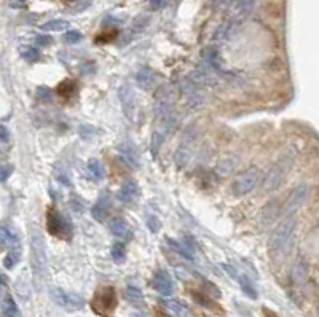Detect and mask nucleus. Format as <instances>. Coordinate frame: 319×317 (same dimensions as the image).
<instances>
[{
  "label": "nucleus",
  "instance_id": "423d86ee",
  "mask_svg": "<svg viewBox=\"0 0 319 317\" xmlns=\"http://www.w3.org/2000/svg\"><path fill=\"white\" fill-rule=\"evenodd\" d=\"M46 227H48V233L59 237V239H70L72 233H74L70 220L56 209L48 211Z\"/></svg>",
  "mask_w": 319,
  "mask_h": 317
},
{
  "label": "nucleus",
  "instance_id": "a878e982",
  "mask_svg": "<svg viewBox=\"0 0 319 317\" xmlns=\"http://www.w3.org/2000/svg\"><path fill=\"white\" fill-rule=\"evenodd\" d=\"M112 258L115 263L122 265L126 261V249H125V244L123 242H115L112 246Z\"/></svg>",
  "mask_w": 319,
  "mask_h": 317
},
{
  "label": "nucleus",
  "instance_id": "6e6552de",
  "mask_svg": "<svg viewBox=\"0 0 319 317\" xmlns=\"http://www.w3.org/2000/svg\"><path fill=\"white\" fill-rule=\"evenodd\" d=\"M308 194H310V187L306 185V184H302V185L296 187L292 190V193L289 194V198L286 201V204L282 206V211L281 212H284L286 217L296 215L297 211L306 203V199H308Z\"/></svg>",
  "mask_w": 319,
  "mask_h": 317
},
{
  "label": "nucleus",
  "instance_id": "bb28decb",
  "mask_svg": "<svg viewBox=\"0 0 319 317\" xmlns=\"http://www.w3.org/2000/svg\"><path fill=\"white\" fill-rule=\"evenodd\" d=\"M88 169H89V172H91V175L96 179V180H102L104 179V166H102V163L99 160H89L88 161Z\"/></svg>",
  "mask_w": 319,
  "mask_h": 317
},
{
  "label": "nucleus",
  "instance_id": "37998d69",
  "mask_svg": "<svg viewBox=\"0 0 319 317\" xmlns=\"http://www.w3.org/2000/svg\"><path fill=\"white\" fill-rule=\"evenodd\" d=\"M156 317H170V316H166L165 313H161V311H158V313H156Z\"/></svg>",
  "mask_w": 319,
  "mask_h": 317
},
{
  "label": "nucleus",
  "instance_id": "5701e85b",
  "mask_svg": "<svg viewBox=\"0 0 319 317\" xmlns=\"http://www.w3.org/2000/svg\"><path fill=\"white\" fill-rule=\"evenodd\" d=\"M20 257H21V251H20V246L16 247H11L8 254L5 255L3 258V266L7 268V270H11V268H15L18 265V261H20Z\"/></svg>",
  "mask_w": 319,
  "mask_h": 317
},
{
  "label": "nucleus",
  "instance_id": "a19ab883",
  "mask_svg": "<svg viewBox=\"0 0 319 317\" xmlns=\"http://www.w3.org/2000/svg\"><path fill=\"white\" fill-rule=\"evenodd\" d=\"M165 0H150V3H152V7H155V8H158V7H161V3H163Z\"/></svg>",
  "mask_w": 319,
  "mask_h": 317
},
{
  "label": "nucleus",
  "instance_id": "ddd939ff",
  "mask_svg": "<svg viewBox=\"0 0 319 317\" xmlns=\"http://www.w3.org/2000/svg\"><path fill=\"white\" fill-rule=\"evenodd\" d=\"M238 164H239V158L236 155H227L224 158H220L217 164H215V172L227 177V175H232L236 170Z\"/></svg>",
  "mask_w": 319,
  "mask_h": 317
},
{
  "label": "nucleus",
  "instance_id": "ea45409f",
  "mask_svg": "<svg viewBox=\"0 0 319 317\" xmlns=\"http://www.w3.org/2000/svg\"><path fill=\"white\" fill-rule=\"evenodd\" d=\"M10 139V131L7 129V126L0 125V142H8Z\"/></svg>",
  "mask_w": 319,
  "mask_h": 317
},
{
  "label": "nucleus",
  "instance_id": "c03bdc74",
  "mask_svg": "<svg viewBox=\"0 0 319 317\" xmlns=\"http://www.w3.org/2000/svg\"><path fill=\"white\" fill-rule=\"evenodd\" d=\"M0 317H13V316H8V314H3L2 313V316H0Z\"/></svg>",
  "mask_w": 319,
  "mask_h": 317
},
{
  "label": "nucleus",
  "instance_id": "7ed1b4c3",
  "mask_svg": "<svg viewBox=\"0 0 319 317\" xmlns=\"http://www.w3.org/2000/svg\"><path fill=\"white\" fill-rule=\"evenodd\" d=\"M297 218L296 215H289L282 220L276 230L272 233V237L268 241V249L273 255H282L292 241V234L296 231Z\"/></svg>",
  "mask_w": 319,
  "mask_h": 317
},
{
  "label": "nucleus",
  "instance_id": "a211bd4d",
  "mask_svg": "<svg viewBox=\"0 0 319 317\" xmlns=\"http://www.w3.org/2000/svg\"><path fill=\"white\" fill-rule=\"evenodd\" d=\"M306 274H308V271H306L305 261L298 258L296 263H294L292 270H291V280H292V284L296 285V287H302V285L305 284V280H306Z\"/></svg>",
  "mask_w": 319,
  "mask_h": 317
},
{
  "label": "nucleus",
  "instance_id": "f257e3e1",
  "mask_svg": "<svg viewBox=\"0 0 319 317\" xmlns=\"http://www.w3.org/2000/svg\"><path fill=\"white\" fill-rule=\"evenodd\" d=\"M294 160H296V150H294L292 147H289L284 153L278 158V161H276L273 166L270 168L267 172H265L263 180H262L263 193H270V191L278 190V188L281 187V184H282V180L286 179L289 169L292 168Z\"/></svg>",
  "mask_w": 319,
  "mask_h": 317
},
{
  "label": "nucleus",
  "instance_id": "c9c22d12",
  "mask_svg": "<svg viewBox=\"0 0 319 317\" xmlns=\"http://www.w3.org/2000/svg\"><path fill=\"white\" fill-rule=\"evenodd\" d=\"M147 223H149V228H150V231H152V233H158V231H160V220H158V218L149 217Z\"/></svg>",
  "mask_w": 319,
  "mask_h": 317
},
{
  "label": "nucleus",
  "instance_id": "f03ea898",
  "mask_svg": "<svg viewBox=\"0 0 319 317\" xmlns=\"http://www.w3.org/2000/svg\"><path fill=\"white\" fill-rule=\"evenodd\" d=\"M29 242H31V266L34 273L35 284H40L46 276V252H45V241L42 237L40 231L32 228L29 233Z\"/></svg>",
  "mask_w": 319,
  "mask_h": 317
},
{
  "label": "nucleus",
  "instance_id": "72a5a7b5",
  "mask_svg": "<svg viewBox=\"0 0 319 317\" xmlns=\"http://www.w3.org/2000/svg\"><path fill=\"white\" fill-rule=\"evenodd\" d=\"M11 174H13V168L8 164H0V182H5Z\"/></svg>",
  "mask_w": 319,
  "mask_h": 317
},
{
  "label": "nucleus",
  "instance_id": "0eeeda50",
  "mask_svg": "<svg viewBox=\"0 0 319 317\" xmlns=\"http://www.w3.org/2000/svg\"><path fill=\"white\" fill-rule=\"evenodd\" d=\"M50 295H51V300L65 311H78L85 306V300L80 295L74 294V292H67L59 287H55L51 289Z\"/></svg>",
  "mask_w": 319,
  "mask_h": 317
},
{
  "label": "nucleus",
  "instance_id": "2eb2a0df",
  "mask_svg": "<svg viewBox=\"0 0 319 317\" xmlns=\"http://www.w3.org/2000/svg\"><path fill=\"white\" fill-rule=\"evenodd\" d=\"M136 83L139 85L142 89L149 91L156 86V75L153 74L152 69H149V67H141L136 74Z\"/></svg>",
  "mask_w": 319,
  "mask_h": 317
},
{
  "label": "nucleus",
  "instance_id": "79ce46f5",
  "mask_svg": "<svg viewBox=\"0 0 319 317\" xmlns=\"http://www.w3.org/2000/svg\"><path fill=\"white\" fill-rule=\"evenodd\" d=\"M263 314L267 316V317H279V316H276V314L273 313V311H270V309H267V308L263 309Z\"/></svg>",
  "mask_w": 319,
  "mask_h": 317
},
{
  "label": "nucleus",
  "instance_id": "a18cd8bd",
  "mask_svg": "<svg viewBox=\"0 0 319 317\" xmlns=\"http://www.w3.org/2000/svg\"><path fill=\"white\" fill-rule=\"evenodd\" d=\"M134 317H146V316H142V314H134Z\"/></svg>",
  "mask_w": 319,
  "mask_h": 317
},
{
  "label": "nucleus",
  "instance_id": "7c9ffc66",
  "mask_svg": "<svg viewBox=\"0 0 319 317\" xmlns=\"http://www.w3.org/2000/svg\"><path fill=\"white\" fill-rule=\"evenodd\" d=\"M80 40H82V34L78 32V30H67V32L64 34V42L69 45H75Z\"/></svg>",
  "mask_w": 319,
  "mask_h": 317
},
{
  "label": "nucleus",
  "instance_id": "4c0bfd02",
  "mask_svg": "<svg viewBox=\"0 0 319 317\" xmlns=\"http://www.w3.org/2000/svg\"><path fill=\"white\" fill-rule=\"evenodd\" d=\"M53 43V39L50 35H39L37 37V45L40 46H46V45H51Z\"/></svg>",
  "mask_w": 319,
  "mask_h": 317
},
{
  "label": "nucleus",
  "instance_id": "e433bc0d",
  "mask_svg": "<svg viewBox=\"0 0 319 317\" xmlns=\"http://www.w3.org/2000/svg\"><path fill=\"white\" fill-rule=\"evenodd\" d=\"M37 94L42 97V99H45V101H50L51 99V89L46 88V86H39L37 88Z\"/></svg>",
  "mask_w": 319,
  "mask_h": 317
},
{
  "label": "nucleus",
  "instance_id": "4be33fe9",
  "mask_svg": "<svg viewBox=\"0 0 319 317\" xmlns=\"http://www.w3.org/2000/svg\"><path fill=\"white\" fill-rule=\"evenodd\" d=\"M238 282H239V285H241V289H243V292L246 295H248L249 298H252V300H257V296H258L257 290L254 287V284H252V280L246 276V274H239Z\"/></svg>",
  "mask_w": 319,
  "mask_h": 317
},
{
  "label": "nucleus",
  "instance_id": "412c9836",
  "mask_svg": "<svg viewBox=\"0 0 319 317\" xmlns=\"http://www.w3.org/2000/svg\"><path fill=\"white\" fill-rule=\"evenodd\" d=\"M125 298H126V301L131 303L132 306H136V308L146 306V300H144L142 292L139 289H136V287H128V289H126Z\"/></svg>",
  "mask_w": 319,
  "mask_h": 317
},
{
  "label": "nucleus",
  "instance_id": "aec40b11",
  "mask_svg": "<svg viewBox=\"0 0 319 317\" xmlns=\"http://www.w3.org/2000/svg\"><path fill=\"white\" fill-rule=\"evenodd\" d=\"M18 246V236L8 227H0V247L11 249Z\"/></svg>",
  "mask_w": 319,
  "mask_h": 317
},
{
  "label": "nucleus",
  "instance_id": "2f4dec72",
  "mask_svg": "<svg viewBox=\"0 0 319 317\" xmlns=\"http://www.w3.org/2000/svg\"><path fill=\"white\" fill-rule=\"evenodd\" d=\"M149 21H150L149 15H139L134 21H132V27H134L136 30H142L149 24Z\"/></svg>",
  "mask_w": 319,
  "mask_h": 317
},
{
  "label": "nucleus",
  "instance_id": "6ab92c4d",
  "mask_svg": "<svg viewBox=\"0 0 319 317\" xmlns=\"http://www.w3.org/2000/svg\"><path fill=\"white\" fill-rule=\"evenodd\" d=\"M120 153L125 158V161L131 164L132 168L139 166V153H137V150L134 148V145H131L129 142L122 144L120 145Z\"/></svg>",
  "mask_w": 319,
  "mask_h": 317
},
{
  "label": "nucleus",
  "instance_id": "9b49d317",
  "mask_svg": "<svg viewBox=\"0 0 319 317\" xmlns=\"http://www.w3.org/2000/svg\"><path fill=\"white\" fill-rule=\"evenodd\" d=\"M153 289L161 294L163 296H170L174 290V285H172V279L170 276L168 271H156L155 276H153Z\"/></svg>",
  "mask_w": 319,
  "mask_h": 317
},
{
  "label": "nucleus",
  "instance_id": "f704fd0d",
  "mask_svg": "<svg viewBox=\"0 0 319 317\" xmlns=\"http://www.w3.org/2000/svg\"><path fill=\"white\" fill-rule=\"evenodd\" d=\"M78 132H80V136L83 139H88V137H91L93 134H94V129L89 125H82L80 127H78Z\"/></svg>",
  "mask_w": 319,
  "mask_h": 317
},
{
  "label": "nucleus",
  "instance_id": "49530a36",
  "mask_svg": "<svg viewBox=\"0 0 319 317\" xmlns=\"http://www.w3.org/2000/svg\"><path fill=\"white\" fill-rule=\"evenodd\" d=\"M67 2H72V0H67Z\"/></svg>",
  "mask_w": 319,
  "mask_h": 317
},
{
  "label": "nucleus",
  "instance_id": "4468645a",
  "mask_svg": "<svg viewBox=\"0 0 319 317\" xmlns=\"http://www.w3.org/2000/svg\"><path fill=\"white\" fill-rule=\"evenodd\" d=\"M109 230L113 236L120 237V239H129L131 237V231H129V225L128 222L122 217H113L109 220Z\"/></svg>",
  "mask_w": 319,
  "mask_h": 317
},
{
  "label": "nucleus",
  "instance_id": "1a4fd4ad",
  "mask_svg": "<svg viewBox=\"0 0 319 317\" xmlns=\"http://www.w3.org/2000/svg\"><path fill=\"white\" fill-rule=\"evenodd\" d=\"M254 8V0H228L225 15L228 22H241Z\"/></svg>",
  "mask_w": 319,
  "mask_h": 317
},
{
  "label": "nucleus",
  "instance_id": "58836bf2",
  "mask_svg": "<svg viewBox=\"0 0 319 317\" xmlns=\"http://www.w3.org/2000/svg\"><path fill=\"white\" fill-rule=\"evenodd\" d=\"M8 5L11 8H26L27 0H8Z\"/></svg>",
  "mask_w": 319,
  "mask_h": 317
},
{
  "label": "nucleus",
  "instance_id": "f3484780",
  "mask_svg": "<svg viewBox=\"0 0 319 317\" xmlns=\"http://www.w3.org/2000/svg\"><path fill=\"white\" fill-rule=\"evenodd\" d=\"M109 209H110V199L107 194H102V196L96 201V204L93 206L91 209V215L94 220L98 222H104L107 214H109Z\"/></svg>",
  "mask_w": 319,
  "mask_h": 317
},
{
  "label": "nucleus",
  "instance_id": "c85d7f7f",
  "mask_svg": "<svg viewBox=\"0 0 319 317\" xmlns=\"http://www.w3.org/2000/svg\"><path fill=\"white\" fill-rule=\"evenodd\" d=\"M166 306L170 308L172 313H176L179 317H187V316H189L187 306H185L184 303L177 301V300H168V301H166Z\"/></svg>",
  "mask_w": 319,
  "mask_h": 317
},
{
  "label": "nucleus",
  "instance_id": "393cba45",
  "mask_svg": "<svg viewBox=\"0 0 319 317\" xmlns=\"http://www.w3.org/2000/svg\"><path fill=\"white\" fill-rule=\"evenodd\" d=\"M77 83L74 80H64L61 85L58 86V94L63 97H72L77 93Z\"/></svg>",
  "mask_w": 319,
  "mask_h": 317
},
{
  "label": "nucleus",
  "instance_id": "dca6fc26",
  "mask_svg": "<svg viewBox=\"0 0 319 317\" xmlns=\"http://www.w3.org/2000/svg\"><path fill=\"white\" fill-rule=\"evenodd\" d=\"M279 203L276 199H273V201H270V203L267 204L262 209V212H260V225H262V228H265V227H268V225H272L273 222H275V218L278 217V214H279Z\"/></svg>",
  "mask_w": 319,
  "mask_h": 317
},
{
  "label": "nucleus",
  "instance_id": "39448f33",
  "mask_svg": "<svg viewBox=\"0 0 319 317\" xmlns=\"http://www.w3.org/2000/svg\"><path fill=\"white\" fill-rule=\"evenodd\" d=\"M258 179H260V169L258 168H249L244 172L238 174L236 179L232 184V193L236 198H241L249 194L251 191L255 190V187L258 185Z\"/></svg>",
  "mask_w": 319,
  "mask_h": 317
},
{
  "label": "nucleus",
  "instance_id": "9d476101",
  "mask_svg": "<svg viewBox=\"0 0 319 317\" xmlns=\"http://www.w3.org/2000/svg\"><path fill=\"white\" fill-rule=\"evenodd\" d=\"M118 99L122 102V108L126 115L128 120H134L136 115V102H134V93L131 91L129 86L123 85L122 88L118 89Z\"/></svg>",
  "mask_w": 319,
  "mask_h": 317
},
{
  "label": "nucleus",
  "instance_id": "f8f14e48",
  "mask_svg": "<svg viewBox=\"0 0 319 317\" xmlns=\"http://www.w3.org/2000/svg\"><path fill=\"white\" fill-rule=\"evenodd\" d=\"M117 196L123 204L134 203V201L137 199V196H139V187H137V184L132 179L125 180L122 184V187H120Z\"/></svg>",
  "mask_w": 319,
  "mask_h": 317
},
{
  "label": "nucleus",
  "instance_id": "c756f323",
  "mask_svg": "<svg viewBox=\"0 0 319 317\" xmlns=\"http://www.w3.org/2000/svg\"><path fill=\"white\" fill-rule=\"evenodd\" d=\"M2 313L8 314V316H13V317H18V306H16V303L11 296H5L3 304H2Z\"/></svg>",
  "mask_w": 319,
  "mask_h": 317
},
{
  "label": "nucleus",
  "instance_id": "b1692460",
  "mask_svg": "<svg viewBox=\"0 0 319 317\" xmlns=\"http://www.w3.org/2000/svg\"><path fill=\"white\" fill-rule=\"evenodd\" d=\"M67 27H69V22L64 20H51L40 26V29L45 30V32H59V30H65Z\"/></svg>",
  "mask_w": 319,
  "mask_h": 317
},
{
  "label": "nucleus",
  "instance_id": "473e14b6",
  "mask_svg": "<svg viewBox=\"0 0 319 317\" xmlns=\"http://www.w3.org/2000/svg\"><path fill=\"white\" fill-rule=\"evenodd\" d=\"M55 177L61 182V184H64V185H67V187H70V177H69V174L65 172V170L63 169V168H56L55 169Z\"/></svg>",
  "mask_w": 319,
  "mask_h": 317
},
{
  "label": "nucleus",
  "instance_id": "20e7f679",
  "mask_svg": "<svg viewBox=\"0 0 319 317\" xmlns=\"http://www.w3.org/2000/svg\"><path fill=\"white\" fill-rule=\"evenodd\" d=\"M118 304L117 292L113 287H101L91 300V309L98 316L107 317L115 311Z\"/></svg>",
  "mask_w": 319,
  "mask_h": 317
},
{
  "label": "nucleus",
  "instance_id": "cd10ccee",
  "mask_svg": "<svg viewBox=\"0 0 319 317\" xmlns=\"http://www.w3.org/2000/svg\"><path fill=\"white\" fill-rule=\"evenodd\" d=\"M20 54L21 56L29 61V63H37V61L40 59V53L37 48H34V46H21L20 48Z\"/></svg>",
  "mask_w": 319,
  "mask_h": 317
}]
</instances>
